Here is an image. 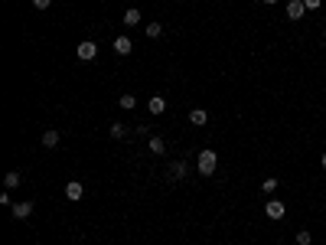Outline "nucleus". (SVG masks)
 <instances>
[{
    "instance_id": "nucleus-14",
    "label": "nucleus",
    "mask_w": 326,
    "mask_h": 245,
    "mask_svg": "<svg viewBox=\"0 0 326 245\" xmlns=\"http://www.w3.org/2000/svg\"><path fill=\"white\" fill-rule=\"evenodd\" d=\"M144 33H147V40H157V36H163V26L153 20V23H147V30H144Z\"/></svg>"
},
{
    "instance_id": "nucleus-3",
    "label": "nucleus",
    "mask_w": 326,
    "mask_h": 245,
    "mask_svg": "<svg viewBox=\"0 0 326 245\" xmlns=\"http://www.w3.org/2000/svg\"><path fill=\"white\" fill-rule=\"evenodd\" d=\"M65 196H69L72 203H78L82 196H85V186H82L78 180H69V183H65Z\"/></svg>"
},
{
    "instance_id": "nucleus-7",
    "label": "nucleus",
    "mask_w": 326,
    "mask_h": 245,
    "mask_svg": "<svg viewBox=\"0 0 326 245\" xmlns=\"http://www.w3.org/2000/svg\"><path fill=\"white\" fill-rule=\"evenodd\" d=\"M186 177V160H173L170 163V180H183Z\"/></svg>"
},
{
    "instance_id": "nucleus-6",
    "label": "nucleus",
    "mask_w": 326,
    "mask_h": 245,
    "mask_svg": "<svg viewBox=\"0 0 326 245\" xmlns=\"http://www.w3.org/2000/svg\"><path fill=\"white\" fill-rule=\"evenodd\" d=\"M130 49H134V43H130L127 36H118V40H114V53L118 56H130Z\"/></svg>"
},
{
    "instance_id": "nucleus-5",
    "label": "nucleus",
    "mask_w": 326,
    "mask_h": 245,
    "mask_svg": "<svg viewBox=\"0 0 326 245\" xmlns=\"http://www.w3.org/2000/svg\"><path fill=\"white\" fill-rule=\"evenodd\" d=\"M264 213L271 216V219H284V213H287V206H284L281 200H271L268 206H264Z\"/></svg>"
},
{
    "instance_id": "nucleus-11",
    "label": "nucleus",
    "mask_w": 326,
    "mask_h": 245,
    "mask_svg": "<svg viewBox=\"0 0 326 245\" xmlns=\"http://www.w3.org/2000/svg\"><path fill=\"white\" fill-rule=\"evenodd\" d=\"M111 138L114 141H121V138H127V124H121V121H111Z\"/></svg>"
},
{
    "instance_id": "nucleus-19",
    "label": "nucleus",
    "mask_w": 326,
    "mask_h": 245,
    "mask_svg": "<svg viewBox=\"0 0 326 245\" xmlns=\"http://www.w3.org/2000/svg\"><path fill=\"white\" fill-rule=\"evenodd\" d=\"M297 242H300V245H310V242H313V235L307 232V229H300V232H297Z\"/></svg>"
},
{
    "instance_id": "nucleus-12",
    "label": "nucleus",
    "mask_w": 326,
    "mask_h": 245,
    "mask_svg": "<svg viewBox=\"0 0 326 245\" xmlns=\"http://www.w3.org/2000/svg\"><path fill=\"white\" fill-rule=\"evenodd\" d=\"M137 23H141V10H137V7L124 10V26H137Z\"/></svg>"
},
{
    "instance_id": "nucleus-9",
    "label": "nucleus",
    "mask_w": 326,
    "mask_h": 245,
    "mask_svg": "<svg viewBox=\"0 0 326 245\" xmlns=\"http://www.w3.org/2000/svg\"><path fill=\"white\" fill-rule=\"evenodd\" d=\"M189 124H199V128H202V124H209V115L202 108H193V111H189Z\"/></svg>"
},
{
    "instance_id": "nucleus-17",
    "label": "nucleus",
    "mask_w": 326,
    "mask_h": 245,
    "mask_svg": "<svg viewBox=\"0 0 326 245\" xmlns=\"http://www.w3.org/2000/svg\"><path fill=\"white\" fill-rule=\"evenodd\" d=\"M163 150H166L163 138H150V154H163Z\"/></svg>"
},
{
    "instance_id": "nucleus-1",
    "label": "nucleus",
    "mask_w": 326,
    "mask_h": 245,
    "mask_svg": "<svg viewBox=\"0 0 326 245\" xmlns=\"http://www.w3.org/2000/svg\"><path fill=\"white\" fill-rule=\"evenodd\" d=\"M196 167H199V177H212V173H216V167H218L216 150H202V154H199V163H196Z\"/></svg>"
},
{
    "instance_id": "nucleus-10",
    "label": "nucleus",
    "mask_w": 326,
    "mask_h": 245,
    "mask_svg": "<svg viewBox=\"0 0 326 245\" xmlns=\"http://www.w3.org/2000/svg\"><path fill=\"white\" fill-rule=\"evenodd\" d=\"M10 209H13V216H17V219H26V216L33 213V203H13Z\"/></svg>"
},
{
    "instance_id": "nucleus-24",
    "label": "nucleus",
    "mask_w": 326,
    "mask_h": 245,
    "mask_svg": "<svg viewBox=\"0 0 326 245\" xmlns=\"http://www.w3.org/2000/svg\"><path fill=\"white\" fill-rule=\"evenodd\" d=\"M323 40H326V30H323Z\"/></svg>"
},
{
    "instance_id": "nucleus-23",
    "label": "nucleus",
    "mask_w": 326,
    "mask_h": 245,
    "mask_svg": "<svg viewBox=\"0 0 326 245\" xmlns=\"http://www.w3.org/2000/svg\"><path fill=\"white\" fill-rule=\"evenodd\" d=\"M323 167H326V154H323Z\"/></svg>"
},
{
    "instance_id": "nucleus-4",
    "label": "nucleus",
    "mask_w": 326,
    "mask_h": 245,
    "mask_svg": "<svg viewBox=\"0 0 326 245\" xmlns=\"http://www.w3.org/2000/svg\"><path fill=\"white\" fill-rule=\"evenodd\" d=\"M304 13H307L304 0H290L287 3V20H304Z\"/></svg>"
},
{
    "instance_id": "nucleus-20",
    "label": "nucleus",
    "mask_w": 326,
    "mask_h": 245,
    "mask_svg": "<svg viewBox=\"0 0 326 245\" xmlns=\"http://www.w3.org/2000/svg\"><path fill=\"white\" fill-rule=\"evenodd\" d=\"M320 3H323V0H304L307 10H320Z\"/></svg>"
},
{
    "instance_id": "nucleus-22",
    "label": "nucleus",
    "mask_w": 326,
    "mask_h": 245,
    "mask_svg": "<svg viewBox=\"0 0 326 245\" xmlns=\"http://www.w3.org/2000/svg\"><path fill=\"white\" fill-rule=\"evenodd\" d=\"M264 3H277V0H264Z\"/></svg>"
},
{
    "instance_id": "nucleus-18",
    "label": "nucleus",
    "mask_w": 326,
    "mask_h": 245,
    "mask_svg": "<svg viewBox=\"0 0 326 245\" xmlns=\"http://www.w3.org/2000/svg\"><path fill=\"white\" fill-rule=\"evenodd\" d=\"M261 186H264V193H274V190H277V177H268Z\"/></svg>"
},
{
    "instance_id": "nucleus-16",
    "label": "nucleus",
    "mask_w": 326,
    "mask_h": 245,
    "mask_svg": "<svg viewBox=\"0 0 326 245\" xmlns=\"http://www.w3.org/2000/svg\"><path fill=\"white\" fill-rule=\"evenodd\" d=\"M118 105L124 108V111H130V108L137 105V98H134V95H121V98H118Z\"/></svg>"
},
{
    "instance_id": "nucleus-13",
    "label": "nucleus",
    "mask_w": 326,
    "mask_h": 245,
    "mask_svg": "<svg viewBox=\"0 0 326 245\" xmlns=\"http://www.w3.org/2000/svg\"><path fill=\"white\" fill-rule=\"evenodd\" d=\"M20 180H23L20 173H17V170H10L7 177H3V186H7V190H17V186H20Z\"/></svg>"
},
{
    "instance_id": "nucleus-15",
    "label": "nucleus",
    "mask_w": 326,
    "mask_h": 245,
    "mask_svg": "<svg viewBox=\"0 0 326 245\" xmlns=\"http://www.w3.org/2000/svg\"><path fill=\"white\" fill-rule=\"evenodd\" d=\"M59 144V131H46L43 134V147H55Z\"/></svg>"
},
{
    "instance_id": "nucleus-21",
    "label": "nucleus",
    "mask_w": 326,
    "mask_h": 245,
    "mask_svg": "<svg viewBox=\"0 0 326 245\" xmlns=\"http://www.w3.org/2000/svg\"><path fill=\"white\" fill-rule=\"evenodd\" d=\"M49 3H53V0H33V7H36V10H46Z\"/></svg>"
},
{
    "instance_id": "nucleus-2",
    "label": "nucleus",
    "mask_w": 326,
    "mask_h": 245,
    "mask_svg": "<svg viewBox=\"0 0 326 245\" xmlns=\"http://www.w3.org/2000/svg\"><path fill=\"white\" fill-rule=\"evenodd\" d=\"M95 56H98V43H91V40H82V43H78V59H82V62H91Z\"/></svg>"
},
{
    "instance_id": "nucleus-8",
    "label": "nucleus",
    "mask_w": 326,
    "mask_h": 245,
    "mask_svg": "<svg viewBox=\"0 0 326 245\" xmlns=\"http://www.w3.org/2000/svg\"><path fill=\"white\" fill-rule=\"evenodd\" d=\"M147 105H150V115H163V111H166V98H163V95H153Z\"/></svg>"
}]
</instances>
